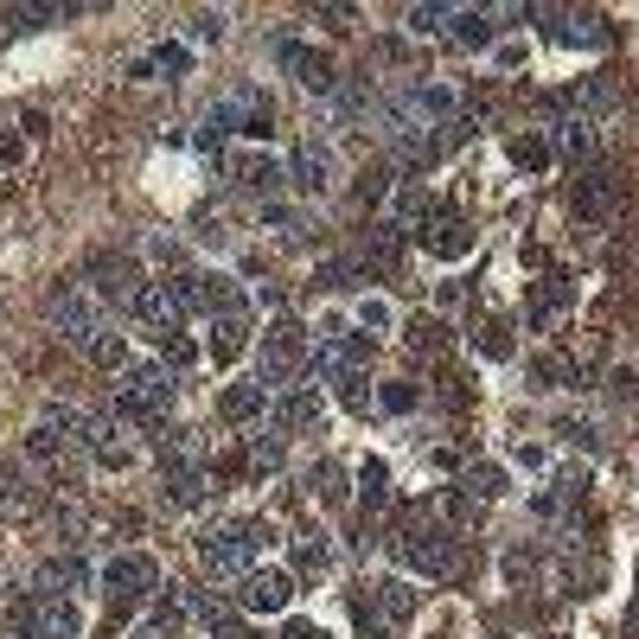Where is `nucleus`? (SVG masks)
Here are the masks:
<instances>
[{
	"instance_id": "nucleus-34",
	"label": "nucleus",
	"mask_w": 639,
	"mask_h": 639,
	"mask_svg": "<svg viewBox=\"0 0 639 639\" xmlns=\"http://www.w3.org/2000/svg\"><path fill=\"white\" fill-rule=\"evenodd\" d=\"M473 518H480V499H473L467 486H448V492H441V525H455V531H467Z\"/></svg>"
},
{
	"instance_id": "nucleus-55",
	"label": "nucleus",
	"mask_w": 639,
	"mask_h": 639,
	"mask_svg": "<svg viewBox=\"0 0 639 639\" xmlns=\"http://www.w3.org/2000/svg\"><path fill=\"white\" fill-rule=\"evenodd\" d=\"M281 639H327V633H320L313 620H288V633H281Z\"/></svg>"
},
{
	"instance_id": "nucleus-43",
	"label": "nucleus",
	"mask_w": 639,
	"mask_h": 639,
	"mask_svg": "<svg viewBox=\"0 0 639 639\" xmlns=\"http://www.w3.org/2000/svg\"><path fill=\"white\" fill-rule=\"evenodd\" d=\"M204 639H256V633H250V620H237L230 608H211L204 613Z\"/></svg>"
},
{
	"instance_id": "nucleus-3",
	"label": "nucleus",
	"mask_w": 639,
	"mask_h": 639,
	"mask_svg": "<svg viewBox=\"0 0 639 639\" xmlns=\"http://www.w3.org/2000/svg\"><path fill=\"white\" fill-rule=\"evenodd\" d=\"M307 365H313V346H307L301 320H276V327L256 339V383L262 390H294Z\"/></svg>"
},
{
	"instance_id": "nucleus-6",
	"label": "nucleus",
	"mask_w": 639,
	"mask_h": 639,
	"mask_svg": "<svg viewBox=\"0 0 639 639\" xmlns=\"http://www.w3.org/2000/svg\"><path fill=\"white\" fill-rule=\"evenodd\" d=\"M7 620H13V633L20 639H83V613H77V601H64V595H39V588H26L20 601L7 608Z\"/></svg>"
},
{
	"instance_id": "nucleus-11",
	"label": "nucleus",
	"mask_w": 639,
	"mask_h": 639,
	"mask_svg": "<svg viewBox=\"0 0 639 639\" xmlns=\"http://www.w3.org/2000/svg\"><path fill=\"white\" fill-rule=\"evenodd\" d=\"M276 64L301 90H313V97H332L339 90V71H332V58L327 51H313V46H301V39H276Z\"/></svg>"
},
{
	"instance_id": "nucleus-25",
	"label": "nucleus",
	"mask_w": 639,
	"mask_h": 639,
	"mask_svg": "<svg viewBox=\"0 0 639 639\" xmlns=\"http://www.w3.org/2000/svg\"><path fill=\"white\" fill-rule=\"evenodd\" d=\"M262 409H269V390H262V383H224V397H218V416H224L230 429H243V422H256V416H262Z\"/></svg>"
},
{
	"instance_id": "nucleus-51",
	"label": "nucleus",
	"mask_w": 639,
	"mask_h": 639,
	"mask_svg": "<svg viewBox=\"0 0 639 639\" xmlns=\"http://www.w3.org/2000/svg\"><path fill=\"white\" fill-rule=\"evenodd\" d=\"M153 71L186 77V71H192V51H186V46H160V51H153Z\"/></svg>"
},
{
	"instance_id": "nucleus-16",
	"label": "nucleus",
	"mask_w": 639,
	"mask_h": 639,
	"mask_svg": "<svg viewBox=\"0 0 639 639\" xmlns=\"http://www.w3.org/2000/svg\"><path fill=\"white\" fill-rule=\"evenodd\" d=\"M422 250L429 256H441V262H460V256L473 250V230L460 224V211L455 204H429V218H422Z\"/></svg>"
},
{
	"instance_id": "nucleus-42",
	"label": "nucleus",
	"mask_w": 639,
	"mask_h": 639,
	"mask_svg": "<svg viewBox=\"0 0 639 639\" xmlns=\"http://www.w3.org/2000/svg\"><path fill=\"white\" fill-rule=\"evenodd\" d=\"M90 358H97L102 371H128V339H122L116 327H109V332L97 339V346H90Z\"/></svg>"
},
{
	"instance_id": "nucleus-35",
	"label": "nucleus",
	"mask_w": 639,
	"mask_h": 639,
	"mask_svg": "<svg viewBox=\"0 0 639 639\" xmlns=\"http://www.w3.org/2000/svg\"><path fill=\"white\" fill-rule=\"evenodd\" d=\"M460 486H467V492H473V499H499V492H506V467H492V460H480V467H467V473H460Z\"/></svg>"
},
{
	"instance_id": "nucleus-21",
	"label": "nucleus",
	"mask_w": 639,
	"mask_h": 639,
	"mask_svg": "<svg viewBox=\"0 0 639 639\" xmlns=\"http://www.w3.org/2000/svg\"><path fill=\"white\" fill-rule=\"evenodd\" d=\"M32 588H39V595H64V601H77V588H90V562L77 557V550L46 557L39 569H32Z\"/></svg>"
},
{
	"instance_id": "nucleus-52",
	"label": "nucleus",
	"mask_w": 639,
	"mask_h": 639,
	"mask_svg": "<svg viewBox=\"0 0 639 639\" xmlns=\"http://www.w3.org/2000/svg\"><path fill=\"white\" fill-rule=\"evenodd\" d=\"M148 250H153V262H186V250H179L173 237H153Z\"/></svg>"
},
{
	"instance_id": "nucleus-17",
	"label": "nucleus",
	"mask_w": 639,
	"mask_h": 639,
	"mask_svg": "<svg viewBox=\"0 0 639 639\" xmlns=\"http://www.w3.org/2000/svg\"><path fill=\"white\" fill-rule=\"evenodd\" d=\"M576 307V281L569 276H543V281H531V301H525V327L531 332H550Z\"/></svg>"
},
{
	"instance_id": "nucleus-18",
	"label": "nucleus",
	"mask_w": 639,
	"mask_h": 639,
	"mask_svg": "<svg viewBox=\"0 0 639 639\" xmlns=\"http://www.w3.org/2000/svg\"><path fill=\"white\" fill-rule=\"evenodd\" d=\"M365 601L383 613V627H390V633H397V627H409V620H416V608H422V595H416V582H409V576H378Z\"/></svg>"
},
{
	"instance_id": "nucleus-54",
	"label": "nucleus",
	"mask_w": 639,
	"mask_h": 639,
	"mask_svg": "<svg viewBox=\"0 0 639 639\" xmlns=\"http://www.w3.org/2000/svg\"><path fill=\"white\" fill-rule=\"evenodd\" d=\"M492 58H499V71H518V64H525V46H499Z\"/></svg>"
},
{
	"instance_id": "nucleus-5",
	"label": "nucleus",
	"mask_w": 639,
	"mask_h": 639,
	"mask_svg": "<svg viewBox=\"0 0 639 639\" xmlns=\"http://www.w3.org/2000/svg\"><path fill=\"white\" fill-rule=\"evenodd\" d=\"M51 332L77 346V352H90L102 332H109V307L90 294V281H64V288H51Z\"/></svg>"
},
{
	"instance_id": "nucleus-40",
	"label": "nucleus",
	"mask_w": 639,
	"mask_h": 639,
	"mask_svg": "<svg viewBox=\"0 0 639 639\" xmlns=\"http://www.w3.org/2000/svg\"><path fill=\"white\" fill-rule=\"evenodd\" d=\"M167 281H173V294L186 313H204V269H179V276H167Z\"/></svg>"
},
{
	"instance_id": "nucleus-2",
	"label": "nucleus",
	"mask_w": 639,
	"mask_h": 639,
	"mask_svg": "<svg viewBox=\"0 0 639 639\" xmlns=\"http://www.w3.org/2000/svg\"><path fill=\"white\" fill-rule=\"evenodd\" d=\"M179 397V371H167V365H128V371H116V416L122 422H167V409H173Z\"/></svg>"
},
{
	"instance_id": "nucleus-56",
	"label": "nucleus",
	"mask_w": 639,
	"mask_h": 639,
	"mask_svg": "<svg viewBox=\"0 0 639 639\" xmlns=\"http://www.w3.org/2000/svg\"><path fill=\"white\" fill-rule=\"evenodd\" d=\"M511 455L525 460V467H531V473H537V467H543V448H531V441H518V448H511Z\"/></svg>"
},
{
	"instance_id": "nucleus-28",
	"label": "nucleus",
	"mask_w": 639,
	"mask_h": 639,
	"mask_svg": "<svg viewBox=\"0 0 639 639\" xmlns=\"http://www.w3.org/2000/svg\"><path fill=\"white\" fill-rule=\"evenodd\" d=\"M358 499H365V511H383L390 506V460H365V467H358Z\"/></svg>"
},
{
	"instance_id": "nucleus-9",
	"label": "nucleus",
	"mask_w": 639,
	"mask_h": 639,
	"mask_svg": "<svg viewBox=\"0 0 639 639\" xmlns=\"http://www.w3.org/2000/svg\"><path fill=\"white\" fill-rule=\"evenodd\" d=\"M269 422H276V435H327V397H320V383H294V390H276V403H269Z\"/></svg>"
},
{
	"instance_id": "nucleus-24",
	"label": "nucleus",
	"mask_w": 639,
	"mask_h": 639,
	"mask_svg": "<svg viewBox=\"0 0 639 639\" xmlns=\"http://www.w3.org/2000/svg\"><path fill=\"white\" fill-rule=\"evenodd\" d=\"M550 153H562L569 167H588V153H595V122H582V116H562V122H550Z\"/></svg>"
},
{
	"instance_id": "nucleus-31",
	"label": "nucleus",
	"mask_w": 639,
	"mask_h": 639,
	"mask_svg": "<svg viewBox=\"0 0 639 639\" xmlns=\"http://www.w3.org/2000/svg\"><path fill=\"white\" fill-rule=\"evenodd\" d=\"M204 313L218 320V313H250V301H243V288L230 276H204Z\"/></svg>"
},
{
	"instance_id": "nucleus-10",
	"label": "nucleus",
	"mask_w": 639,
	"mask_h": 639,
	"mask_svg": "<svg viewBox=\"0 0 639 639\" xmlns=\"http://www.w3.org/2000/svg\"><path fill=\"white\" fill-rule=\"evenodd\" d=\"M313 371L320 378H352V371H371V339L352 327H327L320 332V346H313Z\"/></svg>"
},
{
	"instance_id": "nucleus-33",
	"label": "nucleus",
	"mask_w": 639,
	"mask_h": 639,
	"mask_svg": "<svg viewBox=\"0 0 639 639\" xmlns=\"http://www.w3.org/2000/svg\"><path fill=\"white\" fill-rule=\"evenodd\" d=\"M332 390H339V403L352 409V416H371V403H378V390H371V371H352V378H332Z\"/></svg>"
},
{
	"instance_id": "nucleus-50",
	"label": "nucleus",
	"mask_w": 639,
	"mask_h": 639,
	"mask_svg": "<svg viewBox=\"0 0 639 639\" xmlns=\"http://www.w3.org/2000/svg\"><path fill=\"white\" fill-rule=\"evenodd\" d=\"M262 224H276L281 237H301V211H294V204H276V199H269V204H262Z\"/></svg>"
},
{
	"instance_id": "nucleus-19",
	"label": "nucleus",
	"mask_w": 639,
	"mask_h": 639,
	"mask_svg": "<svg viewBox=\"0 0 639 639\" xmlns=\"http://www.w3.org/2000/svg\"><path fill=\"white\" fill-rule=\"evenodd\" d=\"M134 320L153 332H179L186 327V307H179L173 281H141V294H134Z\"/></svg>"
},
{
	"instance_id": "nucleus-49",
	"label": "nucleus",
	"mask_w": 639,
	"mask_h": 639,
	"mask_svg": "<svg viewBox=\"0 0 639 639\" xmlns=\"http://www.w3.org/2000/svg\"><path fill=\"white\" fill-rule=\"evenodd\" d=\"M224 13H192V20H186V32H192V39H199V46H218V39H224Z\"/></svg>"
},
{
	"instance_id": "nucleus-7",
	"label": "nucleus",
	"mask_w": 639,
	"mask_h": 639,
	"mask_svg": "<svg viewBox=\"0 0 639 639\" xmlns=\"http://www.w3.org/2000/svg\"><path fill=\"white\" fill-rule=\"evenodd\" d=\"M153 588H160V562L141 557V550H122V557L102 562V595H109V608H134V601H148Z\"/></svg>"
},
{
	"instance_id": "nucleus-29",
	"label": "nucleus",
	"mask_w": 639,
	"mask_h": 639,
	"mask_svg": "<svg viewBox=\"0 0 639 639\" xmlns=\"http://www.w3.org/2000/svg\"><path fill=\"white\" fill-rule=\"evenodd\" d=\"M307 492H313L320 506H346V473H339V460H313V467H307Z\"/></svg>"
},
{
	"instance_id": "nucleus-23",
	"label": "nucleus",
	"mask_w": 639,
	"mask_h": 639,
	"mask_svg": "<svg viewBox=\"0 0 639 639\" xmlns=\"http://www.w3.org/2000/svg\"><path fill=\"white\" fill-rule=\"evenodd\" d=\"M243 346H250V313H218V320H211V339H204V358L224 371V365L243 358Z\"/></svg>"
},
{
	"instance_id": "nucleus-39",
	"label": "nucleus",
	"mask_w": 639,
	"mask_h": 639,
	"mask_svg": "<svg viewBox=\"0 0 639 639\" xmlns=\"http://www.w3.org/2000/svg\"><path fill=\"white\" fill-rule=\"evenodd\" d=\"M160 365H167V371H186V365H199V346H192L186 332H160Z\"/></svg>"
},
{
	"instance_id": "nucleus-57",
	"label": "nucleus",
	"mask_w": 639,
	"mask_h": 639,
	"mask_svg": "<svg viewBox=\"0 0 639 639\" xmlns=\"http://www.w3.org/2000/svg\"><path fill=\"white\" fill-rule=\"evenodd\" d=\"M128 639H173V627H160V620H148V627H134Z\"/></svg>"
},
{
	"instance_id": "nucleus-44",
	"label": "nucleus",
	"mask_w": 639,
	"mask_h": 639,
	"mask_svg": "<svg viewBox=\"0 0 639 639\" xmlns=\"http://www.w3.org/2000/svg\"><path fill=\"white\" fill-rule=\"evenodd\" d=\"M441 26H455V7H441V0L409 7V32H416V39H422V32H441Z\"/></svg>"
},
{
	"instance_id": "nucleus-58",
	"label": "nucleus",
	"mask_w": 639,
	"mask_h": 639,
	"mask_svg": "<svg viewBox=\"0 0 639 639\" xmlns=\"http://www.w3.org/2000/svg\"><path fill=\"white\" fill-rule=\"evenodd\" d=\"M627 639H639V601L627 608Z\"/></svg>"
},
{
	"instance_id": "nucleus-15",
	"label": "nucleus",
	"mask_w": 639,
	"mask_h": 639,
	"mask_svg": "<svg viewBox=\"0 0 639 639\" xmlns=\"http://www.w3.org/2000/svg\"><path fill=\"white\" fill-rule=\"evenodd\" d=\"M90 294H97L102 307H134V294H141L134 256H97V262H90Z\"/></svg>"
},
{
	"instance_id": "nucleus-38",
	"label": "nucleus",
	"mask_w": 639,
	"mask_h": 639,
	"mask_svg": "<svg viewBox=\"0 0 639 639\" xmlns=\"http://www.w3.org/2000/svg\"><path fill=\"white\" fill-rule=\"evenodd\" d=\"M473 346H480V358H492V365H506V358L518 352V346H511V327H506V320H486V327L473 332Z\"/></svg>"
},
{
	"instance_id": "nucleus-8",
	"label": "nucleus",
	"mask_w": 639,
	"mask_h": 639,
	"mask_svg": "<svg viewBox=\"0 0 639 639\" xmlns=\"http://www.w3.org/2000/svg\"><path fill=\"white\" fill-rule=\"evenodd\" d=\"M332 179H339V148L327 134H301L294 153H288V186L307 192V199H320V192H332Z\"/></svg>"
},
{
	"instance_id": "nucleus-47",
	"label": "nucleus",
	"mask_w": 639,
	"mask_h": 639,
	"mask_svg": "<svg viewBox=\"0 0 639 639\" xmlns=\"http://www.w3.org/2000/svg\"><path fill=\"white\" fill-rule=\"evenodd\" d=\"M378 409L409 416V409H416V383H378Z\"/></svg>"
},
{
	"instance_id": "nucleus-45",
	"label": "nucleus",
	"mask_w": 639,
	"mask_h": 639,
	"mask_svg": "<svg viewBox=\"0 0 639 639\" xmlns=\"http://www.w3.org/2000/svg\"><path fill=\"white\" fill-rule=\"evenodd\" d=\"M64 20V7H7V26L13 32H39V26Z\"/></svg>"
},
{
	"instance_id": "nucleus-4",
	"label": "nucleus",
	"mask_w": 639,
	"mask_h": 639,
	"mask_svg": "<svg viewBox=\"0 0 639 639\" xmlns=\"http://www.w3.org/2000/svg\"><path fill=\"white\" fill-rule=\"evenodd\" d=\"M262 557V525L256 518H218L199 531V562L211 576H250Z\"/></svg>"
},
{
	"instance_id": "nucleus-13",
	"label": "nucleus",
	"mask_w": 639,
	"mask_h": 639,
	"mask_svg": "<svg viewBox=\"0 0 639 639\" xmlns=\"http://www.w3.org/2000/svg\"><path fill=\"white\" fill-rule=\"evenodd\" d=\"M327 109H332V122H346V128H378L383 90L371 77H339V90L327 97Z\"/></svg>"
},
{
	"instance_id": "nucleus-48",
	"label": "nucleus",
	"mask_w": 639,
	"mask_h": 639,
	"mask_svg": "<svg viewBox=\"0 0 639 639\" xmlns=\"http://www.w3.org/2000/svg\"><path fill=\"white\" fill-rule=\"evenodd\" d=\"M441 320H422V313H416V320H409V346H416V352H441Z\"/></svg>"
},
{
	"instance_id": "nucleus-41",
	"label": "nucleus",
	"mask_w": 639,
	"mask_h": 639,
	"mask_svg": "<svg viewBox=\"0 0 639 639\" xmlns=\"http://www.w3.org/2000/svg\"><path fill=\"white\" fill-rule=\"evenodd\" d=\"M358 327H365V332H390V327H397V307L383 301V294H365V301H358Z\"/></svg>"
},
{
	"instance_id": "nucleus-53",
	"label": "nucleus",
	"mask_w": 639,
	"mask_h": 639,
	"mask_svg": "<svg viewBox=\"0 0 639 639\" xmlns=\"http://www.w3.org/2000/svg\"><path fill=\"white\" fill-rule=\"evenodd\" d=\"M537 378H543V383H562V378H569V365H562V358H537Z\"/></svg>"
},
{
	"instance_id": "nucleus-30",
	"label": "nucleus",
	"mask_w": 639,
	"mask_h": 639,
	"mask_svg": "<svg viewBox=\"0 0 639 639\" xmlns=\"http://www.w3.org/2000/svg\"><path fill=\"white\" fill-rule=\"evenodd\" d=\"M455 46H467V51L492 46V13H480V7H455Z\"/></svg>"
},
{
	"instance_id": "nucleus-20",
	"label": "nucleus",
	"mask_w": 639,
	"mask_h": 639,
	"mask_svg": "<svg viewBox=\"0 0 639 639\" xmlns=\"http://www.w3.org/2000/svg\"><path fill=\"white\" fill-rule=\"evenodd\" d=\"M160 492H167V506L199 511L204 499H211V467H204V460H186V467H160Z\"/></svg>"
},
{
	"instance_id": "nucleus-1",
	"label": "nucleus",
	"mask_w": 639,
	"mask_h": 639,
	"mask_svg": "<svg viewBox=\"0 0 639 639\" xmlns=\"http://www.w3.org/2000/svg\"><path fill=\"white\" fill-rule=\"evenodd\" d=\"M390 550L403 562L409 576H422V582H455L460 562H467V537L455 525H441V518H409L403 531L390 537Z\"/></svg>"
},
{
	"instance_id": "nucleus-12",
	"label": "nucleus",
	"mask_w": 639,
	"mask_h": 639,
	"mask_svg": "<svg viewBox=\"0 0 639 639\" xmlns=\"http://www.w3.org/2000/svg\"><path fill=\"white\" fill-rule=\"evenodd\" d=\"M237 608L243 613H288L294 608V576H288V569H250V576H237Z\"/></svg>"
},
{
	"instance_id": "nucleus-37",
	"label": "nucleus",
	"mask_w": 639,
	"mask_h": 639,
	"mask_svg": "<svg viewBox=\"0 0 639 639\" xmlns=\"http://www.w3.org/2000/svg\"><path fill=\"white\" fill-rule=\"evenodd\" d=\"M281 460H288V441L281 435H250V473L262 480V473H276Z\"/></svg>"
},
{
	"instance_id": "nucleus-14",
	"label": "nucleus",
	"mask_w": 639,
	"mask_h": 639,
	"mask_svg": "<svg viewBox=\"0 0 639 639\" xmlns=\"http://www.w3.org/2000/svg\"><path fill=\"white\" fill-rule=\"evenodd\" d=\"M613 167H576V179H569V211H576V224H601L613 211Z\"/></svg>"
},
{
	"instance_id": "nucleus-22",
	"label": "nucleus",
	"mask_w": 639,
	"mask_h": 639,
	"mask_svg": "<svg viewBox=\"0 0 639 639\" xmlns=\"http://www.w3.org/2000/svg\"><path fill=\"white\" fill-rule=\"evenodd\" d=\"M230 173H237V186H243V192H256V199L269 204L281 186H288V160H269V153H237V160H230Z\"/></svg>"
},
{
	"instance_id": "nucleus-27",
	"label": "nucleus",
	"mask_w": 639,
	"mask_h": 639,
	"mask_svg": "<svg viewBox=\"0 0 639 639\" xmlns=\"http://www.w3.org/2000/svg\"><path fill=\"white\" fill-rule=\"evenodd\" d=\"M332 543L327 537H294V576H301V582H327L332 576Z\"/></svg>"
},
{
	"instance_id": "nucleus-26",
	"label": "nucleus",
	"mask_w": 639,
	"mask_h": 639,
	"mask_svg": "<svg viewBox=\"0 0 639 639\" xmlns=\"http://www.w3.org/2000/svg\"><path fill=\"white\" fill-rule=\"evenodd\" d=\"M313 281L332 288V294H346V288H365V281H371V262H365V250H358V256H327Z\"/></svg>"
},
{
	"instance_id": "nucleus-32",
	"label": "nucleus",
	"mask_w": 639,
	"mask_h": 639,
	"mask_svg": "<svg viewBox=\"0 0 639 639\" xmlns=\"http://www.w3.org/2000/svg\"><path fill=\"white\" fill-rule=\"evenodd\" d=\"M506 153H511L518 173H543V167H550V141H543V134H511Z\"/></svg>"
},
{
	"instance_id": "nucleus-36",
	"label": "nucleus",
	"mask_w": 639,
	"mask_h": 639,
	"mask_svg": "<svg viewBox=\"0 0 639 639\" xmlns=\"http://www.w3.org/2000/svg\"><path fill=\"white\" fill-rule=\"evenodd\" d=\"M352 192H358V204H371V211H378V204H390V192H397V179H390V167H365Z\"/></svg>"
},
{
	"instance_id": "nucleus-46",
	"label": "nucleus",
	"mask_w": 639,
	"mask_h": 639,
	"mask_svg": "<svg viewBox=\"0 0 639 639\" xmlns=\"http://www.w3.org/2000/svg\"><path fill=\"white\" fill-rule=\"evenodd\" d=\"M352 627H358V639H390V627H383V613L371 608L365 595H358V601H352Z\"/></svg>"
}]
</instances>
